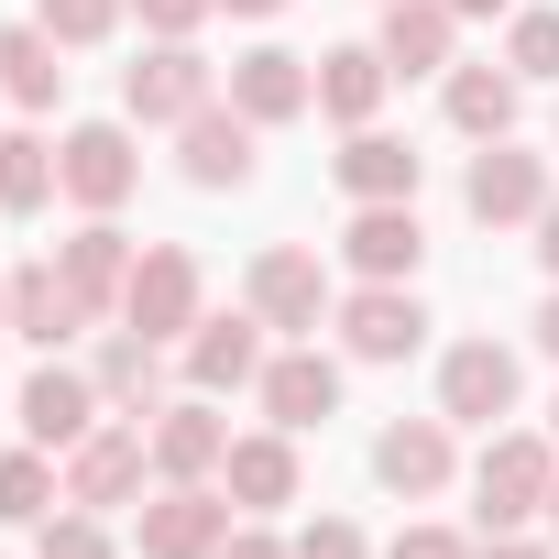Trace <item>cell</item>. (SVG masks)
<instances>
[{"instance_id": "obj_35", "label": "cell", "mask_w": 559, "mask_h": 559, "mask_svg": "<svg viewBox=\"0 0 559 559\" xmlns=\"http://www.w3.org/2000/svg\"><path fill=\"white\" fill-rule=\"evenodd\" d=\"M384 559H472V548H461L450 526H395V548H384Z\"/></svg>"}, {"instance_id": "obj_13", "label": "cell", "mask_w": 559, "mask_h": 559, "mask_svg": "<svg viewBox=\"0 0 559 559\" xmlns=\"http://www.w3.org/2000/svg\"><path fill=\"white\" fill-rule=\"evenodd\" d=\"M99 308L78 297V274L67 263H23L12 274V341H34V352H56V341H78Z\"/></svg>"}, {"instance_id": "obj_6", "label": "cell", "mask_w": 559, "mask_h": 559, "mask_svg": "<svg viewBox=\"0 0 559 559\" xmlns=\"http://www.w3.org/2000/svg\"><path fill=\"white\" fill-rule=\"evenodd\" d=\"M219 537H230V493L209 483H165L143 504V559H219Z\"/></svg>"}, {"instance_id": "obj_39", "label": "cell", "mask_w": 559, "mask_h": 559, "mask_svg": "<svg viewBox=\"0 0 559 559\" xmlns=\"http://www.w3.org/2000/svg\"><path fill=\"white\" fill-rule=\"evenodd\" d=\"M219 12H241V23H274V12H286V0H219Z\"/></svg>"}, {"instance_id": "obj_30", "label": "cell", "mask_w": 559, "mask_h": 559, "mask_svg": "<svg viewBox=\"0 0 559 559\" xmlns=\"http://www.w3.org/2000/svg\"><path fill=\"white\" fill-rule=\"evenodd\" d=\"M34 23H45V34L78 56V45H110V34H121V0H45Z\"/></svg>"}, {"instance_id": "obj_34", "label": "cell", "mask_w": 559, "mask_h": 559, "mask_svg": "<svg viewBox=\"0 0 559 559\" xmlns=\"http://www.w3.org/2000/svg\"><path fill=\"white\" fill-rule=\"evenodd\" d=\"M286 548H297V559H373V548H362V526H341V515H319V526H308V537H286Z\"/></svg>"}, {"instance_id": "obj_32", "label": "cell", "mask_w": 559, "mask_h": 559, "mask_svg": "<svg viewBox=\"0 0 559 559\" xmlns=\"http://www.w3.org/2000/svg\"><path fill=\"white\" fill-rule=\"evenodd\" d=\"M504 67H515V78H559V12H515Z\"/></svg>"}, {"instance_id": "obj_8", "label": "cell", "mask_w": 559, "mask_h": 559, "mask_svg": "<svg viewBox=\"0 0 559 559\" xmlns=\"http://www.w3.org/2000/svg\"><path fill=\"white\" fill-rule=\"evenodd\" d=\"M252 319H263V330H319V319H330V274H319V252H297V241L252 252Z\"/></svg>"}, {"instance_id": "obj_29", "label": "cell", "mask_w": 559, "mask_h": 559, "mask_svg": "<svg viewBox=\"0 0 559 559\" xmlns=\"http://www.w3.org/2000/svg\"><path fill=\"white\" fill-rule=\"evenodd\" d=\"M67 176H56V143H34V132H0V209H45Z\"/></svg>"}, {"instance_id": "obj_22", "label": "cell", "mask_w": 559, "mask_h": 559, "mask_svg": "<svg viewBox=\"0 0 559 559\" xmlns=\"http://www.w3.org/2000/svg\"><path fill=\"white\" fill-rule=\"evenodd\" d=\"M384 88H395V67H384V45H341V56H319V110L330 121H373L384 110Z\"/></svg>"}, {"instance_id": "obj_3", "label": "cell", "mask_w": 559, "mask_h": 559, "mask_svg": "<svg viewBox=\"0 0 559 559\" xmlns=\"http://www.w3.org/2000/svg\"><path fill=\"white\" fill-rule=\"evenodd\" d=\"M121 330H143V341H187V330H198V263H187L176 241L132 263V286H121Z\"/></svg>"}, {"instance_id": "obj_37", "label": "cell", "mask_w": 559, "mask_h": 559, "mask_svg": "<svg viewBox=\"0 0 559 559\" xmlns=\"http://www.w3.org/2000/svg\"><path fill=\"white\" fill-rule=\"evenodd\" d=\"M483 559H559V548H537V537H483Z\"/></svg>"}, {"instance_id": "obj_9", "label": "cell", "mask_w": 559, "mask_h": 559, "mask_svg": "<svg viewBox=\"0 0 559 559\" xmlns=\"http://www.w3.org/2000/svg\"><path fill=\"white\" fill-rule=\"evenodd\" d=\"M56 176H67V198L99 219V209H121L132 198V176H143V154H132V132L121 121H88V132H67V154H56Z\"/></svg>"}, {"instance_id": "obj_28", "label": "cell", "mask_w": 559, "mask_h": 559, "mask_svg": "<svg viewBox=\"0 0 559 559\" xmlns=\"http://www.w3.org/2000/svg\"><path fill=\"white\" fill-rule=\"evenodd\" d=\"M67 504V472L45 461V450H12V461H0V526H45Z\"/></svg>"}, {"instance_id": "obj_43", "label": "cell", "mask_w": 559, "mask_h": 559, "mask_svg": "<svg viewBox=\"0 0 559 559\" xmlns=\"http://www.w3.org/2000/svg\"><path fill=\"white\" fill-rule=\"evenodd\" d=\"M548 537H559V483H548Z\"/></svg>"}, {"instance_id": "obj_31", "label": "cell", "mask_w": 559, "mask_h": 559, "mask_svg": "<svg viewBox=\"0 0 559 559\" xmlns=\"http://www.w3.org/2000/svg\"><path fill=\"white\" fill-rule=\"evenodd\" d=\"M34 559H110V526H99L88 504H67V515L34 526Z\"/></svg>"}, {"instance_id": "obj_44", "label": "cell", "mask_w": 559, "mask_h": 559, "mask_svg": "<svg viewBox=\"0 0 559 559\" xmlns=\"http://www.w3.org/2000/svg\"><path fill=\"white\" fill-rule=\"evenodd\" d=\"M548 439H559V406H548Z\"/></svg>"}, {"instance_id": "obj_2", "label": "cell", "mask_w": 559, "mask_h": 559, "mask_svg": "<svg viewBox=\"0 0 559 559\" xmlns=\"http://www.w3.org/2000/svg\"><path fill=\"white\" fill-rule=\"evenodd\" d=\"M143 461H154V428H143V417H99V428L67 450V504H88V515L132 504V493H143Z\"/></svg>"}, {"instance_id": "obj_15", "label": "cell", "mask_w": 559, "mask_h": 559, "mask_svg": "<svg viewBox=\"0 0 559 559\" xmlns=\"http://www.w3.org/2000/svg\"><path fill=\"white\" fill-rule=\"evenodd\" d=\"M99 373H67V362H45L34 384H23V428H34V450H78L88 428H99Z\"/></svg>"}, {"instance_id": "obj_21", "label": "cell", "mask_w": 559, "mask_h": 559, "mask_svg": "<svg viewBox=\"0 0 559 559\" xmlns=\"http://www.w3.org/2000/svg\"><path fill=\"white\" fill-rule=\"evenodd\" d=\"M450 34H461L450 0H384V67L395 78H439L450 67Z\"/></svg>"}, {"instance_id": "obj_12", "label": "cell", "mask_w": 559, "mask_h": 559, "mask_svg": "<svg viewBox=\"0 0 559 559\" xmlns=\"http://www.w3.org/2000/svg\"><path fill=\"white\" fill-rule=\"evenodd\" d=\"M461 198H472V219H483V230L537 219V209H548V165H537V154H515V143H483V154H472V176H461Z\"/></svg>"}, {"instance_id": "obj_20", "label": "cell", "mask_w": 559, "mask_h": 559, "mask_svg": "<svg viewBox=\"0 0 559 559\" xmlns=\"http://www.w3.org/2000/svg\"><path fill=\"white\" fill-rule=\"evenodd\" d=\"M187 384H198V395L263 384V319H198V330H187Z\"/></svg>"}, {"instance_id": "obj_17", "label": "cell", "mask_w": 559, "mask_h": 559, "mask_svg": "<svg viewBox=\"0 0 559 559\" xmlns=\"http://www.w3.org/2000/svg\"><path fill=\"white\" fill-rule=\"evenodd\" d=\"M373 472H384V493L428 504V493L450 483V417H395V428L373 439Z\"/></svg>"}, {"instance_id": "obj_41", "label": "cell", "mask_w": 559, "mask_h": 559, "mask_svg": "<svg viewBox=\"0 0 559 559\" xmlns=\"http://www.w3.org/2000/svg\"><path fill=\"white\" fill-rule=\"evenodd\" d=\"M0 341H12V274H0Z\"/></svg>"}, {"instance_id": "obj_10", "label": "cell", "mask_w": 559, "mask_h": 559, "mask_svg": "<svg viewBox=\"0 0 559 559\" xmlns=\"http://www.w3.org/2000/svg\"><path fill=\"white\" fill-rule=\"evenodd\" d=\"M341 252H352V274H362V286H406V274H417V252H428L417 198H373V209L341 230Z\"/></svg>"}, {"instance_id": "obj_26", "label": "cell", "mask_w": 559, "mask_h": 559, "mask_svg": "<svg viewBox=\"0 0 559 559\" xmlns=\"http://www.w3.org/2000/svg\"><path fill=\"white\" fill-rule=\"evenodd\" d=\"M56 263L78 274V297H88V308H121V286H132V241L110 230V209H99V219H88V230H78Z\"/></svg>"}, {"instance_id": "obj_38", "label": "cell", "mask_w": 559, "mask_h": 559, "mask_svg": "<svg viewBox=\"0 0 559 559\" xmlns=\"http://www.w3.org/2000/svg\"><path fill=\"white\" fill-rule=\"evenodd\" d=\"M537 263H548V274H559V198H548V209H537Z\"/></svg>"}, {"instance_id": "obj_1", "label": "cell", "mask_w": 559, "mask_h": 559, "mask_svg": "<svg viewBox=\"0 0 559 559\" xmlns=\"http://www.w3.org/2000/svg\"><path fill=\"white\" fill-rule=\"evenodd\" d=\"M548 483H559V439H526V428L483 439V461H472V515H483V537H515L526 515H548Z\"/></svg>"}, {"instance_id": "obj_25", "label": "cell", "mask_w": 559, "mask_h": 559, "mask_svg": "<svg viewBox=\"0 0 559 559\" xmlns=\"http://www.w3.org/2000/svg\"><path fill=\"white\" fill-rule=\"evenodd\" d=\"M341 187H352L362 209H373V198H417V154H406L395 132H373V121H362V132L341 143Z\"/></svg>"}, {"instance_id": "obj_16", "label": "cell", "mask_w": 559, "mask_h": 559, "mask_svg": "<svg viewBox=\"0 0 559 559\" xmlns=\"http://www.w3.org/2000/svg\"><path fill=\"white\" fill-rule=\"evenodd\" d=\"M219 461H230V417H219L209 395L154 406V472H165V483H209Z\"/></svg>"}, {"instance_id": "obj_40", "label": "cell", "mask_w": 559, "mask_h": 559, "mask_svg": "<svg viewBox=\"0 0 559 559\" xmlns=\"http://www.w3.org/2000/svg\"><path fill=\"white\" fill-rule=\"evenodd\" d=\"M537 352H559V297H548V308H537Z\"/></svg>"}, {"instance_id": "obj_4", "label": "cell", "mask_w": 559, "mask_h": 559, "mask_svg": "<svg viewBox=\"0 0 559 559\" xmlns=\"http://www.w3.org/2000/svg\"><path fill=\"white\" fill-rule=\"evenodd\" d=\"M252 143H263V121H241L230 99H209V110L176 121V165H187V187H252Z\"/></svg>"}, {"instance_id": "obj_14", "label": "cell", "mask_w": 559, "mask_h": 559, "mask_svg": "<svg viewBox=\"0 0 559 559\" xmlns=\"http://www.w3.org/2000/svg\"><path fill=\"white\" fill-rule=\"evenodd\" d=\"M341 341H352V362H406L428 341V308L406 286H362V297H341Z\"/></svg>"}, {"instance_id": "obj_33", "label": "cell", "mask_w": 559, "mask_h": 559, "mask_svg": "<svg viewBox=\"0 0 559 559\" xmlns=\"http://www.w3.org/2000/svg\"><path fill=\"white\" fill-rule=\"evenodd\" d=\"M132 12L154 23V45H187V34H198V23L219 12V0H132Z\"/></svg>"}, {"instance_id": "obj_11", "label": "cell", "mask_w": 559, "mask_h": 559, "mask_svg": "<svg viewBox=\"0 0 559 559\" xmlns=\"http://www.w3.org/2000/svg\"><path fill=\"white\" fill-rule=\"evenodd\" d=\"M219 88H209V56H187V45H154L143 67H121V110L132 121H187V110H209Z\"/></svg>"}, {"instance_id": "obj_27", "label": "cell", "mask_w": 559, "mask_h": 559, "mask_svg": "<svg viewBox=\"0 0 559 559\" xmlns=\"http://www.w3.org/2000/svg\"><path fill=\"white\" fill-rule=\"evenodd\" d=\"M56 56H67V45H56L45 23H12V34H0V88H12L23 110H45V99L67 88V67H56Z\"/></svg>"}, {"instance_id": "obj_19", "label": "cell", "mask_w": 559, "mask_h": 559, "mask_svg": "<svg viewBox=\"0 0 559 559\" xmlns=\"http://www.w3.org/2000/svg\"><path fill=\"white\" fill-rule=\"evenodd\" d=\"M219 493H230L241 515H274V504H297V439H286V428H263V439H230V461H219Z\"/></svg>"}, {"instance_id": "obj_42", "label": "cell", "mask_w": 559, "mask_h": 559, "mask_svg": "<svg viewBox=\"0 0 559 559\" xmlns=\"http://www.w3.org/2000/svg\"><path fill=\"white\" fill-rule=\"evenodd\" d=\"M450 12H461V23H472V12H504V0H450Z\"/></svg>"}, {"instance_id": "obj_18", "label": "cell", "mask_w": 559, "mask_h": 559, "mask_svg": "<svg viewBox=\"0 0 559 559\" xmlns=\"http://www.w3.org/2000/svg\"><path fill=\"white\" fill-rule=\"evenodd\" d=\"M330 406H341V362H330V352H274V362H263V417L286 428V439L319 428Z\"/></svg>"}, {"instance_id": "obj_24", "label": "cell", "mask_w": 559, "mask_h": 559, "mask_svg": "<svg viewBox=\"0 0 559 559\" xmlns=\"http://www.w3.org/2000/svg\"><path fill=\"white\" fill-rule=\"evenodd\" d=\"M515 67H450V121L472 132V143H504L515 132Z\"/></svg>"}, {"instance_id": "obj_36", "label": "cell", "mask_w": 559, "mask_h": 559, "mask_svg": "<svg viewBox=\"0 0 559 559\" xmlns=\"http://www.w3.org/2000/svg\"><path fill=\"white\" fill-rule=\"evenodd\" d=\"M219 559H297V548H286V537H263V526H230Z\"/></svg>"}, {"instance_id": "obj_5", "label": "cell", "mask_w": 559, "mask_h": 559, "mask_svg": "<svg viewBox=\"0 0 559 559\" xmlns=\"http://www.w3.org/2000/svg\"><path fill=\"white\" fill-rule=\"evenodd\" d=\"M439 417H450V428L515 417V352H504V341H461V352L439 362Z\"/></svg>"}, {"instance_id": "obj_23", "label": "cell", "mask_w": 559, "mask_h": 559, "mask_svg": "<svg viewBox=\"0 0 559 559\" xmlns=\"http://www.w3.org/2000/svg\"><path fill=\"white\" fill-rule=\"evenodd\" d=\"M99 395H110L121 417H154V395H165V341L110 330V341H99Z\"/></svg>"}, {"instance_id": "obj_7", "label": "cell", "mask_w": 559, "mask_h": 559, "mask_svg": "<svg viewBox=\"0 0 559 559\" xmlns=\"http://www.w3.org/2000/svg\"><path fill=\"white\" fill-rule=\"evenodd\" d=\"M230 110L241 121H297V110H319V67L308 56H286V45H252V56H230Z\"/></svg>"}]
</instances>
